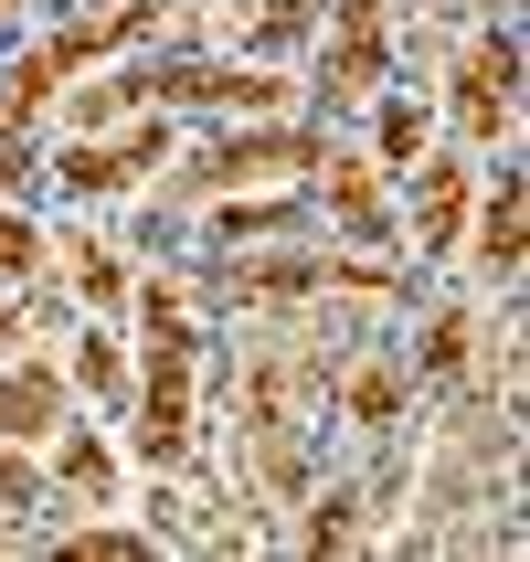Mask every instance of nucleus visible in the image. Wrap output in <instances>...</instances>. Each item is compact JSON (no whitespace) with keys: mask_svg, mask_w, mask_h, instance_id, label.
<instances>
[{"mask_svg":"<svg viewBox=\"0 0 530 562\" xmlns=\"http://www.w3.org/2000/svg\"><path fill=\"white\" fill-rule=\"evenodd\" d=\"M75 286H86L95 308H106V297H117V266H106V245H75Z\"/></svg>","mask_w":530,"mask_h":562,"instance_id":"17","label":"nucleus"},{"mask_svg":"<svg viewBox=\"0 0 530 562\" xmlns=\"http://www.w3.org/2000/svg\"><path fill=\"white\" fill-rule=\"evenodd\" d=\"M329 170V213L350 223V234H382V181L372 170H350V159H318Z\"/></svg>","mask_w":530,"mask_h":562,"instance_id":"9","label":"nucleus"},{"mask_svg":"<svg viewBox=\"0 0 530 562\" xmlns=\"http://www.w3.org/2000/svg\"><path fill=\"white\" fill-rule=\"evenodd\" d=\"M64 552H86V562H117V552H149V531H64Z\"/></svg>","mask_w":530,"mask_h":562,"instance_id":"16","label":"nucleus"},{"mask_svg":"<svg viewBox=\"0 0 530 562\" xmlns=\"http://www.w3.org/2000/svg\"><path fill=\"white\" fill-rule=\"evenodd\" d=\"M318 159H329V149H318L308 127H266V138H213L191 181H213V191H245V181H266V170H318Z\"/></svg>","mask_w":530,"mask_h":562,"instance_id":"4","label":"nucleus"},{"mask_svg":"<svg viewBox=\"0 0 530 562\" xmlns=\"http://www.w3.org/2000/svg\"><path fill=\"white\" fill-rule=\"evenodd\" d=\"M159 149H170V127H159V106H149L127 138H75V149L54 159V181L64 191H127L138 170H159Z\"/></svg>","mask_w":530,"mask_h":562,"instance_id":"3","label":"nucleus"},{"mask_svg":"<svg viewBox=\"0 0 530 562\" xmlns=\"http://www.w3.org/2000/svg\"><path fill=\"white\" fill-rule=\"evenodd\" d=\"M0 191H22V149L11 138H0Z\"/></svg>","mask_w":530,"mask_h":562,"instance_id":"19","label":"nucleus"},{"mask_svg":"<svg viewBox=\"0 0 530 562\" xmlns=\"http://www.w3.org/2000/svg\"><path fill=\"white\" fill-rule=\"evenodd\" d=\"M372 149L393 159V170H404V159L425 149V106H382V127H372Z\"/></svg>","mask_w":530,"mask_h":562,"instance_id":"15","label":"nucleus"},{"mask_svg":"<svg viewBox=\"0 0 530 562\" xmlns=\"http://www.w3.org/2000/svg\"><path fill=\"white\" fill-rule=\"evenodd\" d=\"M477 266H488V277H520V170H499V191H488V202H477Z\"/></svg>","mask_w":530,"mask_h":562,"instance_id":"8","label":"nucleus"},{"mask_svg":"<svg viewBox=\"0 0 530 562\" xmlns=\"http://www.w3.org/2000/svg\"><path fill=\"white\" fill-rule=\"evenodd\" d=\"M340 11V54H329V95L382 86V0H329Z\"/></svg>","mask_w":530,"mask_h":562,"instance_id":"7","label":"nucleus"},{"mask_svg":"<svg viewBox=\"0 0 530 562\" xmlns=\"http://www.w3.org/2000/svg\"><path fill=\"white\" fill-rule=\"evenodd\" d=\"M32 266H43V234H32L22 213H0V286H22Z\"/></svg>","mask_w":530,"mask_h":562,"instance_id":"14","label":"nucleus"},{"mask_svg":"<svg viewBox=\"0 0 530 562\" xmlns=\"http://www.w3.org/2000/svg\"><path fill=\"white\" fill-rule=\"evenodd\" d=\"M467 340H477V318H467V308H446L436 329H425V372H456V361H467Z\"/></svg>","mask_w":530,"mask_h":562,"instance_id":"13","label":"nucleus"},{"mask_svg":"<svg viewBox=\"0 0 530 562\" xmlns=\"http://www.w3.org/2000/svg\"><path fill=\"white\" fill-rule=\"evenodd\" d=\"M509 95H520V43H509V32H488V43L467 54V75H456V117H467L477 149L509 127Z\"/></svg>","mask_w":530,"mask_h":562,"instance_id":"5","label":"nucleus"},{"mask_svg":"<svg viewBox=\"0 0 530 562\" xmlns=\"http://www.w3.org/2000/svg\"><path fill=\"white\" fill-rule=\"evenodd\" d=\"M425 191H436V213H425V255H446V245H456V202H467V181H456V170H425Z\"/></svg>","mask_w":530,"mask_h":562,"instance_id":"12","label":"nucleus"},{"mask_svg":"<svg viewBox=\"0 0 530 562\" xmlns=\"http://www.w3.org/2000/svg\"><path fill=\"white\" fill-rule=\"evenodd\" d=\"M75 382H86V393H117V350L86 340V350H75Z\"/></svg>","mask_w":530,"mask_h":562,"instance_id":"18","label":"nucleus"},{"mask_svg":"<svg viewBox=\"0 0 530 562\" xmlns=\"http://www.w3.org/2000/svg\"><path fill=\"white\" fill-rule=\"evenodd\" d=\"M75 414V382L54 361H22V372H0V446H43Z\"/></svg>","mask_w":530,"mask_h":562,"instance_id":"6","label":"nucleus"},{"mask_svg":"<svg viewBox=\"0 0 530 562\" xmlns=\"http://www.w3.org/2000/svg\"><path fill=\"white\" fill-rule=\"evenodd\" d=\"M138 318H149L138 457H149V468H181V457H191V329H181V286H170V277H149V286H138Z\"/></svg>","mask_w":530,"mask_h":562,"instance_id":"1","label":"nucleus"},{"mask_svg":"<svg viewBox=\"0 0 530 562\" xmlns=\"http://www.w3.org/2000/svg\"><path fill=\"white\" fill-rule=\"evenodd\" d=\"M350 414H361V425H393V414H404V372H350Z\"/></svg>","mask_w":530,"mask_h":562,"instance_id":"11","label":"nucleus"},{"mask_svg":"<svg viewBox=\"0 0 530 562\" xmlns=\"http://www.w3.org/2000/svg\"><path fill=\"white\" fill-rule=\"evenodd\" d=\"M138 22H149V0H138V11H117V22H75V32H54L43 54H22V64H11V86H0V138H22V117H32V106H43V95H54V86H64V75H75L86 54L127 43Z\"/></svg>","mask_w":530,"mask_h":562,"instance_id":"2","label":"nucleus"},{"mask_svg":"<svg viewBox=\"0 0 530 562\" xmlns=\"http://www.w3.org/2000/svg\"><path fill=\"white\" fill-rule=\"evenodd\" d=\"M54 468H64V488H86V499H106V488H117V457H106L95 436H64Z\"/></svg>","mask_w":530,"mask_h":562,"instance_id":"10","label":"nucleus"},{"mask_svg":"<svg viewBox=\"0 0 530 562\" xmlns=\"http://www.w3.org/2000/svg\"><path fill=\"white\" fill-rule=\"evenodd\" d=\"M11 340H22V308H11V297H0V350H11Z\"/></svg>","mask_w":530,"mask_h":562,"instance_id":"20","label":"nucleus"}]
</instances>
